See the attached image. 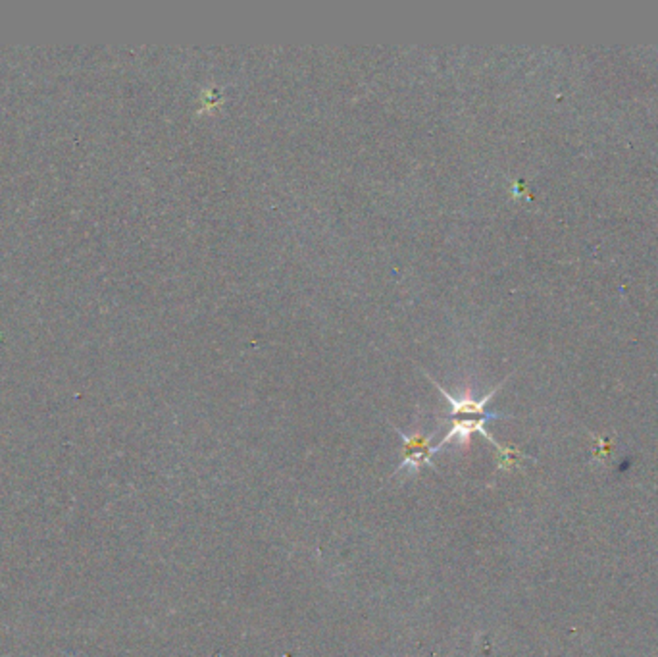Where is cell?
<instances>
[{"mask_svg":"<svg viewBox=\"0 0 658 657\" xmlns=\"http://www.w3.org/2000/svg\"><path fill=\"white\" fill-rule=\"evenodd\" d=\"M395 428V432L399 434L400 440H402V461L395 470V475L400 472V470L410 469L412 472H418L422 467H432L435 470V465H433V455L437 453V449L432 445L433 434H422V432H414V434H407V432H402L400 428H397L395 424H391Z\"/></svg>","mask_w":658,"mask_h":657,"instance_id":"1","label":"cell"},{"mask_svg":"<svg viewBox=\"0 0 658 657\" xmlns=\"http://www.w3.org/2000/svg\"><path fill=\"white\" fill-rule=\"evenodd\" d=\"M224 103V95L219 91H214V89H207V91L202 93V108L207 112H212L216 108H219V105Z\"/></svg>","mask_w":658,"mask_h":657,"instance_id":"2","label":"cell"}]
</instances>
